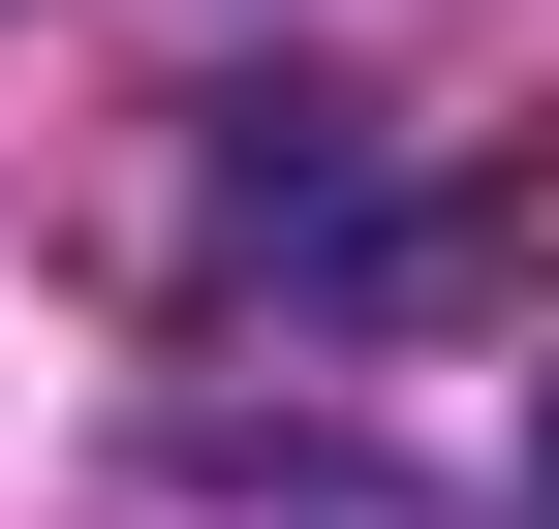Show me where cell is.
<instances>
[{"label": "cell", "instance_id": "1", "mask_svg": "<svg viewBox=\"0 0 559 529\" xmlns=\"http://www.w3.org/2000/svg\"><path fill=\"white\" fill-rule=\"evenodd\" d=\"M528 529H559V374H528Z\"/></svg>", "mask_w": 559, "mask_h": 529}]
</instances>
